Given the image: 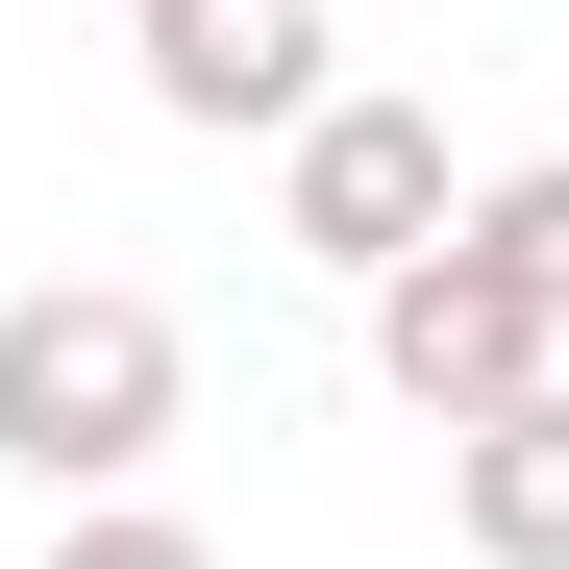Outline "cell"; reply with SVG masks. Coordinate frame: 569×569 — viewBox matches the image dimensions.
I'll use <instances>...</instances> for the list:
<instances>
[{"mask_svg":"<svg viewBox=\"0 0 569 569\" xmlns=\"http://www.w3.org/2000/svg\"><path fill=\"white\" fill-rule=\"evenodd\" d=\"M173 421H199V347H173V298H124V272L0 298V470H26V496H124Z\"/></svg>","mask_w":569,"mask_h":569,"instance_id":"6da1fadb","label":"cell"},{"mask_svg":"<svg viewBox=\"0 0 569 569\" xmlns=\"http://www.w3.org/2000/svg\"><path fill=\"white\" fill-rule=\"evenodd\" d=\"M371 371L470 446V421H520V397H569V322L520 298L496 248H421V272H371Z\"/></svg>","mask_w":569,"mask_h":569,"instance_id":"7a4b0ae2","label":"cell"},{"mask_svg":"<svg viewBox=\"0 0 569 569\" xmlns=\"http://www.w3.org/2000/svg\"><path fill=\"white\" fill-rule=\"evenodd\" d=\"M298 248H322V272H421V248H470L446 124H421V100H322V124H298Z\"/></svg>","mask_w":569,"mask_h":569,"instance_id":"3957f363","label":"cell"},{"mask_svg":"<svg viewBox=\"0 0 569 569\" xmlns=\"http://www.w3.org/2000/svg\"><path fill=\"white\" fill-rule=\"evenodd\" d=\"M124 26H149V100L173 124H272V149H298L347 100V74H322V0H124Z\"/></svg>","mask_w":569,"mask_h":569,"instance_id":"277c9868","label":"cell"},{"mask_svg":"<svg viewBox=\"0 0 569 569\" xmlns=\"http://www.w3.org/2000/svg\"><path fill=\"white\" fill-rule=\"evenodd\" d=\"M446 520H470V569H569V397L470 421V446H446Z\"/></svg>","mask_w":569,"mask_h":569,"instance_id":"5b68a950","label":"cell"},{"mask_svg":"<svg viewBox=\"0 0 569 569\" xmlns=\"http://www.w3.org/2000/svg\"><path fill=\"white\" fill-rule=\"evenodd\" d=\"M470 248H496V272H520V298L569 322V149H545V173H496V199H470Z\"/></svg>","mask_w":569,"mask_h":569,"instance_id":"8992f818","label":"cell"},{"mask_svg":"<svg viewBox=\"0 0 569 569\" xmlns=\"http://www.w3.org/2000/svg\"><path fill=\"white\" fill-rule=\"evenodd\" d=\"M50 569H223V545H199V520H149V496H100V520H74Z\"/></svg>","mask_w":569,"mask_h":569,"instance_id":"52a82bcc","label":"cell"}]
</instances>
